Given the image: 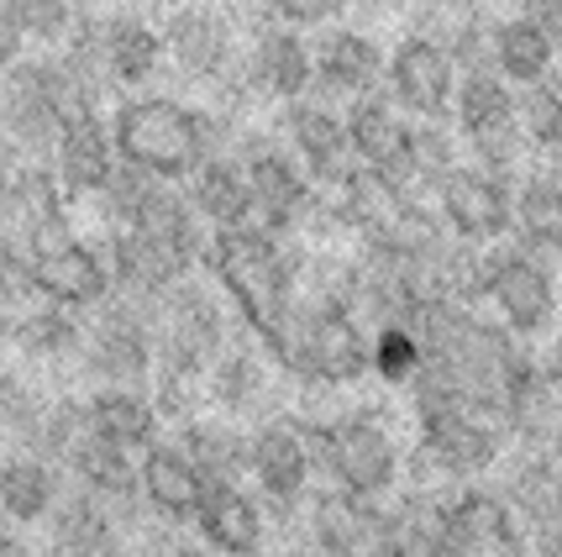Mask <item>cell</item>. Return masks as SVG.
<instances>
[{
    "label": "cell",
    "mask_w": 562,
    "mask_h": 557,
    "mask_svg": "<svg viewBox=\"0 0 562 557\" xmlns=\"http://www.w3.org/2000/svg\"><path fill=\"white\" fill-rule=\"evenodd\" d=\"M111 143L122 164L179 185L216 153V122L173 96H132L111 111Z\"/></svg>",
    "instance_id": "1"
},
{
    "label": "cell",
    "mask_w": 562,
    "mask_h": 557,
    "mask_svg": "<svg viewBox=\"0 0 562 557\" xmlns=\"http://www.w3.org/2000/svg\"><path fill=\"white\" fill-rule=\"evenodd\" d=\"M273 358L300 374V379H326V385H342L358 379L368 368V337L358 332V321L342 300L316 294V300H290L284 315L273 321L269 332Z\"/></svg>",
    "instance_id": "2"
},
{
    "label": "cell",
    "mask_w": 562,
    "mask_h": 557,
    "mask_svg": "<svg viewBox=\"0 0 562 557\" xmlns=\"http://www.w3.org/2000/svg\"><path fill=\"white\" fill-rule=\"evenodd\" d=\"M205 258L216 268V279L226 285V294L243 305V315L269 332L273 321L284 315V305L294 300V264L290 253L279 247V232L243 221V226H216V237L205 243Z\"/></svg>",
    "instance_id": "3"
},
{
    "label": "cell",
    "mask_w": 562,
    "mask_h": 557,
    "mask_svg": "<svg viewBox=\"0 0 562 557\" xmlns=\"http://www.w3.org/2000/svg\"><path fill=\"white\" fill-rule=\"evenodd\" d=\"M221 342H226V321H221L216 294L205 285H190V274L153 300V364L164 374L200 379L216 364Z\"/></svg>",
    "instance_id": "4"
},
{
    "label": "cell",
    "mask_w": 562,
    "mask_h": 557,
    "mask_svg": "<svg viewBox=\"0 0 562 557\" xmlns=\"http://www.w3.org/2000/svg\"><path fill=\"white\" fill-rule=\"evenodd\" d=\"M69 237L64 216V185L48 164H16L0 179V247L32 264L43 247Z\"/></svg>",
    "instance_id": "5"
},
{
    "label": "cell",
    "mask_w": 562,
    "mask_h": 557,
    "mask_svg": "<svg viewBox=\"0 0 562 557\" xmlns=\"http://www.w3.org/2000/svg\"><path fill=\"white\" fill-rule=\"evenodd\" d=\"M311 442V463L326 468V479L337 489H352V494H390L394 474H400V458H394V442L373 421L363 415H347L337 426H321V432H305Z\"/></svg>",
    "instance_id": "6"
},
{
    "label": "cell",
    "mask_w": 562,
    "mask_h": 557,
    "mask_svg": "<svg viewBox=\"0 0 562 557\" xmlns=\"http://www.w3.org/2000/svg\"><path fill=\"white\" fill-rule=\"evenodd\" d=\"M58 111H53L43 58H16L11 69H0V147L5 158L22 164H48L58 143Z\"/></svg>",
    "instance_id": "7"
},
{
    "label": "cell",
    "mask_w": 562,
    "mask_h": 557,
    "mask_svg": "<svg viewBox=\"0 0 562 557\" xmlns=\"http://www.w3.org/2000/svg\"><path fill=\"white\" fill-rule=\"evenodd\" d=\"M452 105H458L463 137L490 169L515 164V153H520V100L510 96V85L494 69L463 74L458 90H452Z\"/></svg>",
    "instance_id": "8"
},
{
    "label": "cell",
    "mask_w": 562,
    "mask_h": 557,
    "mask_svg": "<svg viewBox=\"0 0 562 557\" xmlns=\"http://www.w3.org/2000/svg\"><path fill=\"white\" fill-rule=\"evenodd\" d=\"M237 164H243V174H247L252 221H258V226L290 232L294 221L311 211V179L300 169V158H290L279 143H269V137H243Z\"/></svg>",
    "instance_id": "9"
},
{
    "label": "cell",
    "mask_w": 562,
    "mask_h": 557,
    "mask_svg": "<svg viewBox=\"0 0 562 557\" xmlns=\"http://www.w3.org/2000/svg\"><path fill=\"white\" fill-rule=\"evenodd\" d=\"M26 279H32L37 300L64 305V311H95L100 300L111 294V264H105V253H95V247L79 243V237H64V243L43 247L26 264Z\"/></svg>",
    "instance_id": "10"
},
{
    "label": "cell",
    "mask_w": 562,
    "mask_h": 557,
    "mask_svg": "<svg viewBox=\"0 0 562 557\" xmlns=\"http://www.w3.org/2000/svg\"><path fill=\"white\" fill-rule=\"evenodd\" d=\"M384 79H390V96L420 116V122H441L452 111V90H458V64L452 53L431 43V37H405L394 58L384 64Z\"/></svg>",
    "instance_id": "11"
},
{
    "label": "cell",
    "mask_w": 562,
    "mask_h": 557,
    "mask_svg": "<svg viewBox=\"0 0 562 557\" xmlns=\"http://www.w3.org/2000/svg\"><path fill=\"white\" fill-rule=\"evenodd\" d=\"M441 221L463 237V243H499L515 221V200L505 190V179L479 169H452L437 185Z\"/></svg>",
    "instance_id": "12"
},
{
    "label": "cell",
    "mask_w": 562,
    "mask_h": 557,
    "mask_svg": "<svg viewBox=\"0 0 562 557\" xmlns=\"http://www.w3.org/2000/svg\"><path fill=\"white\" fill-rule=\"evenodd\" d=\"M411 132L416 126L394 111L390 100H379L373 90L352 100V116H347V147L363 158L368 174H379L390 190H400L411 179Z\"/></svg>",
    "instance_id": "13"
},
{
    "label": "cell",
    "mask_w": 562,
    "mask_h": 557,
    "mask_svg": "<svg viewBox=\"0 0 562 557\" xmlns=\"http://www.w3.org/2000/svg\"><path fill=\"white\" fill-rule=\"evenodd\" d=\"M247 468H252V479L258 489L269 494L279 510H294L300 505V494L311 484V442L300 426L290 421H269V426H258V432L247 436Z\"/></svg>",
    "instance_id": "14"
},
{
    "label": "cell",
    "mask_w": 562,
    "mask_h": 557,
    "mask_svg": "<svg viewBox=\"0 0 562 557\" xmlns=\"http://www.w3.org/2000/svg\"><path fill=\"white\" fill-rule=\"evenodd\" d=\"M484 294L510 321V332H541L552 321V279L520 247H505L484 264Z\"/></svg>",
    "instance_id": "15"
},
{
    "label": "cell",
    "mask_w": 562,
    "mask_h": 557,
    "mask_svg": "<svg viewBox=\"0 0 562 557\" xmlns=\"http://www.w3.org/2000/svg\"><path fill=\"white\" fill-rule=\"evenodd\" d=\"M164 53L190 79H221L232 69V22L211 5H179L164 22Z\"/></svg>",
    "instance_id": "16"
},
{
    "label": "cell",
    "mask_w": 562,
    "mask_h": 557,
    "mask_svg": "<svg viewBox=\"0 0 562 557\" xmlns=\"http://www.w3.org/2000/svg\"><path fill=\"white\" fill-rule=\"evenodd\" d=\"M116 164H122V158H116V143H111V122H100V111L74 116V122L58 126L48 169L58 174L64 194H100V185L111 179Z\"/></svg>",
    "instance_id": "17"
},
{
    "label": "cell",
    "mask_w": 562,
    "mask_h": 557,
    "mask_svg": "<svg viewBox=\"0 0 562 557\" xmlns=\"http://www.w3.org/2000/svg\"><path fill=\"white\" fill-rule=\"evenodd\" d=\"M64 468H69L74 479H79V489H85V494H95L116 521L132 515V505L143 500V489H137V468H132V453L116 447V442H105V436H95L90 426H85L79 442L69 447Z\"/></svg>",
    "instance_id": "18"
},
{
    "label": "cell",
    "mask_w": 562,
    "mask_h": 557,
    "mask_svg": "<svg viewBox=\"0 0 562 557\" xmlns=\"http://www.w3.org/2000/svg\"><path fill=\"white\" fill-rule=\"evenodd\" d=\"M290 111H284V137H290L294 158H300V169L311 174V179H342L347 174V158H352V147H347V122L326 105V100H284Z\"/></svg>",
    "instance_id": "19"
},
{
    "label": "cell",
    "mask_w": 562,
    "mask_h": 557,
    "mask_svg": "<svg viewBox=\"0 0 562 557\" xmlns=\"http://www.w3.org/2000/svg\"><path fill=\"white\" fill-rule=\"evenodd\" d=\"M105 264H111V290L137 294V300H158V294L173 290V285L190 274V264H184L179 253H169L164 243H153L137 226H116V232H111Z\"/></svg>",
    "instance_id": "20"
},
{
    "label": "cell",
    "mask_w": 562,
    "mask_h": 557,
    "mask_svg": "<svg viewBox=\"0 0 562 557\" xmlns=\"http://www.w3.org/2000/svg\"><path fill=\"white\" fill-rule=\"evenodd\" d=\"M311 532H316V547L326 557H347L379 542L384 532H394V515L379 510L373 494H352V489H326L311 510Z\"/></svg>",
    "instance_id": "21"
},
{
    "label": "cell",
    "mask_w": 562,
    "mask_h": 557,
    "mask_svg": "<svg viewBox=\"0 0 562 557\" xmlns=\"http://www.w3.org/2000/svg\"><path fill=\"white\" fill-rule=\"evenodd\" d=\"M311 64H316V85L326 96H368L379 79H384V53L373 37L352 32V26H331L321 32V43L311 48Z\"/></svg>",
    "instance_id": "22"
},
{
    "label": "cell",
    "mask_w": 562,
    "mask_h": 557,
    "mask_svg": "<svg viewBox=\"0 0 562 557\" xmlns=\"http://www.w3.org/2000/svg\"><path fill=\"white\" fill-rule=\"evenodd\" d=\"M137 489L164 521H195L200 500H205V479H200L195 463L184 458L179 442H147V458L137 468Z\"/></svg>",
    "instance_id": "23"
},
{
    "label": "cell",
    "mask_w": 562,
    "mask_h": 557,
    "mask_svg": "<svg viewBox=\"0 0 562 557\" xmlns=\"http://www.w3.org/2000/svg\"><path fill=\"white\" fill-rule=\"evenodd\" d=\"M247 79L273 100H300L311 85H316V64H311V48L294 26H263L252 37V58H247Z\"/></svg>",
    "instance_id": "24"
},
{
    "label": "cell",
    "mask_w": 562,
    "mask_h": 557,
    "mask_svg": "<svg viewBox=\"0 0 562 557\" xmlns=\"http://www.w3.org/2000/svg\"><path fill=\"white\" fill-rule=\"evenodd\" d=\"M426 458H431V468H441V474L468 479V474H484V468L499 458V436L473 411L431 415V421H426Z\"/></svg>",
    "instance_id": "25"
},
{
    "label": "cell",
    "mask_w": 562,
    "mask_h": 557,
    "mask_svg": "<svg viewBox=\"0 0 562 557\" xmlns=\"http://www.w3.org/2000/svg\"><path fill=\"white\" fill-rule=\"evenodd\" d=\"M100 64L111 85L137 90L164 64V32H153L143 16H100Z\"/></svg>",
    "instance_id": "26"
},
{
    "label": "cell",
    "mask_w": 562,
    "mask_h": 557,
    "mask_svg": "<svg viewBox=\"0 0 562 557\" xmlns=\"http://www.w3.org/2000/svg\"><path fill=\"white\" fill-rule=\"evenodd\" d=\"M116 526L122 521L85 489H74L69 500L58 494V505H53V542L64 557H126V542Z\"/></svg>",
    "instance_id": "27"
},
{
    "label": "cell",
    "mask_w": 562,
    "mask_h": 557,
    "mask_svg": "<svg viewBox=\"0 0 562 557\" xmlns=\"http://www.w3.org/2000/svg\"><path fill=\"white\" fill-rule=\"evenodd\" d=\"M452 536H458V547L463 557H479V553H510L515 542H520V521H515V505L505 494H494V489H463L452 505Z\"/></svg>",
    "instance_id": "28"
},
{
    "label": "cell",
    "mask_w": 562,
    "mask_h": 557,
    "mask_svg": "<svg viewBox=\"0 0 562 557\" xmlns=\"http://www.w3.org/2000/svg\"><path fill=\"white\" fill-rule=\"evenodd\" d=\"M126 226L147 232L153 243H164L169 253H179L190 268L205 258V221H200V211L190 205V194L173 190L169 179H158V185H153V194L143 200V211L126 221Z\"/></svg>",
    "instance_id": "29"
},
{
    "label": "cell",
    "mask_w": 562,
    "mask_h": 557,
    "mask_svg": "<svg viewBox=\"0 0 562 557\" xmlns=\"http://www.w3.org/2000/svg\"><path fill=\"white\" fill-rule=\"evenodd\" d=\"M195 526L205 536V547H216L226 557H252L258 542H263V515L237 484H205Z\"/></svg>",
    "instance_id": "30"
},
{
    "label": "cell",
    "mask_w": 562,
    "mask_h": 557,
    "mask_svg": "<svg viewBox=\"0 0 562 557\" xmlns=\"http://www.w3.org/2000/svg\"><path fill=\"white\" fill-rule=\"evenodd\" d=\"M5 342L22 353V358H37V364H64V358H79L85 347V321L64 305H22V311L5 321Z\"/></svg>",
    "instance_id": "31"
},
{
    "label": "cell",
    "mask_w": 562,
    "mask_h": 557,
    "mask_svg": "<svg viewBox=\"0 0 562 557\" xmlns=\"http://www.w3.org/2000/svg\"><path fill=\"white\" fill-rule=\"evenodd\" d=\"M184 185H190L184 194L200 211V221H211V226H243V221H252V190H247V174L237 164V153H211Z\"/></svg>",
    "instance_id": "32"
},
{
    "label": "cell",
    "mask_w": 562,
    "mask_h": 557,
    "mask_svg": "<svg viewBox=\"0 0 562 557\" xmlns=\"http://www.w3.org/2000/svg\"><path fill=\"white\" fill-rule=\"evenodd\" d=\"M85 426L132 453V447H147L158 436V405L132 385H100L85 400Z\"/></svg>",
    "instance_id": "33"
},
{
    "label": "cell",
    "mask_w": 562,
    "mask_h": 557,
    "mask_svg": "<svg viewBox=\"0 0 562 557\" xmlns=\"http://www.w3.org/2000/svg\"><path fill=\"white\" fill-rule=\"evenodd\" d=\"M58 505V474L48 458L37 453H16V458L0 463V510L5 521L32 526V521H48Z\"/></svg>",
    "instance_id": "34"
},
{
    "label": "cell",
    "mask_w": 562,
    "mask_h": 557,
    "mask_svg": "<svg viewBox=\"0 0 562 557\" xmlns=\"http://www.w3.org/2000/svg\"><path fill=\"white\" fill-rule=\"evenodd\" d=\"M179 447L200 468L205 484H237L247 474V436L226 421H190L179 432Z\"/></svg>",
    "instance_id": "35"
},
{
    "label": "cell",
    "mask_w": 562,
    "mask_h": 557,
    "mask_svg": "<svg viewBox=\"0 0 562 557\" xmlns=\"http://www.w3.org/2000/svg\"><path fill=\"white\" fill-rule=\"evenodd\" d=\"M490 53H494V74H505L515 85L547 79V74H552V58H558V48H552L526 16H510V22L490 26Z\"/></svg>",
    "instance_id": "36"
},
{
    "label": "cell",
    "mask_w": 562,
    "mask_h": 557,
    "mask_svg": "<svg viewBox=\"0 0 562 557\" xmlns=\"http://www.w3.org/2000/svg\"><path fill=\"white\" fill-rule=\"evenodd\" d=\"M515 221L531 247H562V185L558 179H526L515 194Z\"/></svg>",
    "instance_id": "37"
},
{
    "label": "cell",
    "mask_w": 562,
    "mask_h": 557,
    "mask_svg": "<svg viewBox=\"0 0 562 557\" xmlns=\"http://www.w3.org/2000/svg\"><path fill=\"white\" fill-rule=\"evenodd\" d=\"M211 394L226 411H252L263 400V364L252 353H226L221 347L216 364H211Z\"/></svg>",
    "instance_id": "38"
},
{
    "label": "cell",
    "mask_w": 562,
    "mask_h": 557,
    "mask_svg": "<svg viewBox=\"0 0 562 557\" xmlns=\"http://www.w3.org/2000/svg\"><path fill=\"white\" fill-rule=\"evenodd\" d=\"M43 411H48V400L26 385L22 374L0 368V436L26 447L37 436V426H43Z\"/></svg>",
    "instance_id": "39"
},
{
    "label": "cell",
    "mask_w": 562,
    "mask_h": 557,
    "mask_svg": "<svg viewBox=\"0 0 562 557\" xmlns=\"http://www.w3.org/2000/svg\"><path fill=\"white\" fill-rule=\"evenodd\" d=\"M5 11L16 16L26 43H43V48H58L74 26V0H5Z\"/></svg>",
    "instance_id": "40"
},
{
    "label": "cell",
    "mask_w": 562,
    "mask_h": 557,
    "mask_svg": "<svg viewBox=\"0 0 562 557\" xmlns=\"http://www.w3.org/2000/svg\"><path fill=\"white\" fill-rule=\"evenodd\" d=\"M531 96H526V126H531V137H537L547 153H558L562 158V79H537V85H526Z\"/></svg>",
    "instance_id": "41"
},
{
    "label": "cell",
    "mask_w": 562,
    "mask_h": 557,
    "mask_svg": "<svg viewBox=\"0 0 562 557\" xmlns=\"http://www.w3.org/2000/svg\"><path fill=\"white\" fill-rule=\"evenodd\" d=\"M368 364L379 368L384 379H411L420 364V342L416 332H405L400 321H390L379 337H373V347H368Z\"/></svg>",
    "instance_id": "42"
},
{
    "label": "cell",
    "mask_w": 562,
    "mask_h": 557,
    "mask_svg": "<svg viewBox=\"0 0 562 557\" xmlns=\"http://www.w3.org/2000/svg\"><path fill=\"white\" fill-rule=\"evenodd\" d=\"M452 169H458V164H452V143H447V137H441L431 122L416 126V132H411V179L437 190V185Z\"/></svg>",
    "instance_id": "43"
},
{
    "label": "cell",
    "mask_w": 562,
    "mask_h": 557,
    "mask_svg": "<svg viewBox=\"0 0 562 557\" xmlns=\"http://www.w3.org/2000/svg\"><path fill=\"white\" fill-rule=\"evenodd\" d=\"M26 294H32V279H26V264L22 258H11L5 247H0V326L11 321V315L26 305Z\"/></svg>",
    "instance_id": "44"
},
{
    "label": "cell",
    "mask_w": 562,
    "mask_h": 557,
    "mask_svg": "<svg viewBox=\"0 0 562 557\" xmlns=\"http://www.w3.org/2000/svg\"><path fill=\"white\" fill-rule=\"evenodd\" d=\"M347 0H269V11L284 26H326Z\"/></svg>",
    "instance_id": "45"
},
{
    "label": "cell",
    "mask_w": 562,
    "mask_h": 557,
    "mask_svg": "<svg viewBox=\"0 0 562 557\" xmlns=\"http://www.w3.org/2000/svg\"><path fill=\"white\" fill-rule=\"evenodd\" d=\"M520 16L562 53V0H520Z\"/></svg>",
    "instance_id": "46"
},
{
    "label": "cell",
    "mask_w": 562,
    "mask_h": 557,
    "mask_svg": "<svg viewBox=\"0 0 562 557\" xmlns=\"http://www.w3.org/2000/svg\"><path fill=\"white\" fill-rule=\"evenodd\" d=\"M22 48H26L22 26H16V16L5 11V0H0V69H11V64L22 58Z\"/></svg>",
    "instance_id": "47"
},
{
    "label": "cell",
    "mask_w": 562,
    "mask_h": 557,
    "mask_svg": "<svg viewBox=\"0 0 562 557\" xmlns=\"http://www.w3.org/2000/svg\"><path fill=\"white\" fill-rule=\"evenodd\" d=\"M347 557H411V553H405V542L394 532H384L379 542H368V547H358V553H347Z\"/></svg>",
    "instance_id": "48"
},
{
    "label": "cell",
    "mask_w": 562,
    "mask_h": 557,
    "mask_svg": "<svg viewBox=\"0 0 562 557\" xmlns=\"http://www.w3.org/2000/svg\"><path fill=\"white\" fill-rule=\"evenodd\" d=\"M537 557H562V532H552L547 542L537 547Z\"/></svg>",
    "instance_id": "49"
},
{
    "label": "cell",
    "mask_w": 562,
    "mask_h": 557,
    "mask_svg": "<svg viewBox=\"0 0 562 557\" xmlns=\"http://www.w3.org/2000/svg\"><path fill=\"white\" fill-rule=\"evenodd\" d=\"M0 557H22V547H16V536L0 526Z\"/></svg>",
    "instance_id": "50"
},
{
    "label": "cell",
    "mask_w": 562,
    "mask_h": 557,
    "mask_svg": "<svg viewBox=\"0 0 562 557\" xmlns=\"http://www.w3.org/2000/svg\"><path fill=\"white\" fill-rule=\"evenodd\" d=\"M147 557H200V553H190V547H153Z\"/></svg>",
    "instance_id": "51"
},
{
    "label": "cell",
    "mask_w": 562,
    "mask_h": 557,
    "mask_svg": "<svg viewBox=\"0 0 562 557\" xmlns=\"http://www.w3.org/2000/svg\"><path fill=\"white\" fill-rule=\"evenodd\" d=\"M279 557H326L321 547H290V553H279Z\"/></svg>",
    "instance_id": "52"
},
{
    "label": "cell",
    "mask_w": 562,
    "mask_h": 557,
    "mask_svg": "<svg viewBox=\"0 0 562 557\" xmlns=\"http://www.w3.org/2000/svg\"><path fill=\"white\" fill-rule=\"evenodd\" d=\"M441 5H452V11H473L479 0H441Z\"/></svg>",
    "instance_id": "53"
},
{
    "label": "cell",
    "mask_w": 562,
    "mask_h": 557,
    "mask_svg": "<svg viewBox=\"0 0 562 557\" xmlns=\"http://www.w3.org/2000/svg\"><path fill=\"white\" fill-rule=\"evenodd\" d=\"M5 347H11V342H5V326H0V368H5Z\"/></svg>",
    "instance_id": "54"
},
{
    "label": "cell",
    "mask_w": 562,
    "mask_h": 557,
    "mask_svg": "<svg viewBox=\"0 0 562 557\" xmlns=\"http://www.w3.org/2000/svg\"><path fill=\"white\" fill-rule=\"evenodd\" d=\"M5 174H11V158H5V147H0V179H5Z\"/></svg>",
    "instance_id": "55"
},
{
    "label": "cell",
    "mask_w": 562,
    "mask_h": 557,
    "mask_svg": "<svg viewBox=\"0 0 562 557\" xmlns=\"http://www.w3.org/2000/svg\"><path fill=\"white\" fill-rule=\"evenodd\" d=\"M379 5H411V0H379Z\"/></svg>",
    "instance_id": "56"
},
{
    "label": "cell",
    "mask_w": 562,
    "mask_h": 557,
    "mask_svg": "<svg viewBox=\"0 0 562 557\" xmlns=\"http://www.w3.org/2000/svg\"><path fill=\"white\" fill-rule=\"evenodd\" d=\"M79 5H111V0H79Z\"/></svg>",
    "instance_id": "57"
},
{
    "label": "cell",
    "mask_w": 562,
    "mask_h": 557,
    "mask_svg": "<svg viewBox=\"0 0 562 557\" xmlns=\"http://www.w3.org/2000/svg\"><path fill=\"white\" fill-rule=\"evenodd\" d=\"M558 463H562V432H558Z\"/></svg>",
    "instance_id": "58"
},
{
    "label": "cell",
    "mask_w": 562,
    "mask_h": 557,
    "mask_svg": "<svg viewBox=\"0 0 562 557\" xmlns=\"http://www.w3.org/2000/svg\"><path fill=\"white\" fill-rule=\"evenodd\" d=\"M499 557H515V553H499Z\"/></svg>",
    "instance_id": "59"
}]
</instances>
